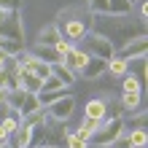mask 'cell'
I'll list each match as a JSON object with an SVG mask.
<instances>
[{"label": "cell", "mask_w": 148, "mask_h": 148, "mask_svg": "<svg viewBox=\"0 0 148 148\" xmlns=\"http://www.w3.org/2000/svg\"><path fill=\"white\" fill-rule=\"evenodd\" d=\"M92 32H97V35H102L105 40H110V46L119 51L121 46H127L129 40L145 35V22L143 19H132V14L129 16L100 14V16H92Z\"/></svg>", "instance_id": "obj_1"}, {"label": "cell", "mask_w": 148, "mask_h": 148, "mask_svg": "<svg viewBox=\"0 0 148 148\" xmlns=\"http://www.w3.org/2000/svg\"><path fill=\"white\" fill-rule=\"evenodd\" d=\"M57 30L67 43H75L86 38V32L92 30V14L84 11V8H62L57 14Z\"/></svg>", "instance_id": "obj_2"}, {"label": "cell", "mask_w": 148, "mask_h": 148, "mask_svg": "<svg viewBox=\"0 0 148 148\" xmlns=\"http://www.w3.org/2000/svg\"><path fill=\"white\" fill-rule=\"evenodd\" d=\"M0 38H11L24 43V24L19 11H3L0 8Z\"/></svg>", "instance_id": "obj_3"}, {"label": "cell", "mask_w": 148, "mask_h": 148, "mask_svg": "<svg viewBox=\"0 0 148 148\" xmlns=\"http://www.w3.org/2000/svg\"><path fill=\"white\" fill-rule=\"evenodd\" d=\"M121 132H124V121L121 119H105V121H100V127L92 132L89 143L92 145H110Z\"/></svg>", "instance_id": "obj_4"}, {"label": "cell", "mask_w": 148, "mask_h": 148, "mask_svg": "<svg viewBox=\"0 0 148 148\" xmlns=\"http://www.w3.org/2000/svg\"><path fill=\"white\" fill-rule=\"evenodd\" d=\"M5 102H8L14 110H19L22 116H27V113L43 108L40 102H38V94H30V92H24V89H14V92H8V94H5Z\"/></svg>", "instance_id": "obj_5"}, {"label": "cell", "mask_w": 148, "mask_h": 148, "mask_svg": "<svg viewBox=\"0 0 148 148\" xmlns=\"http://www.w3.org/2000/svg\"><path fill=\"white\" fill-rule=\"evenodd\" d=\"M84 43H86V54L89 57H97V59H108L110 57H116V49L110 46V40H105L102 35H97V32H86V38H84Z\"/></svg>", "instance_id": "obj_6"}, {"label": "cell", "mask_w": 148, "mask_h": 148, "mask_svg": "<svg viewBox=\"0 0 148 148\" xmlns=\"http://www.w3.org/2000/svg\"><path fill=\"white\" fill-rule=\"evenodd\" d=\"M73 110H75V97L73 94H65V97H59L54 105H49V119H57V121H67L73 116Z\"/></svg>", "instance_id": "obj_7"}, {"label": "cell", "mask_w": 148, "mask_h": 148, "mask_svg": "<svg viewBox=\"0 0 148 148\" xmlns=\"http://www.w3.org/2000/svg\"><path fill=\"white\" fill-rule=\"evenodd\" d=\"M86 62H89V54H86L84 49H78V46H73V49L62 57V65L67 67V70H73L75 75L84 70V65H86Z\"/></svg>", "instance_id": "obj_8"}, {"label": "cell", "mask_w": 148, "mask_h": 148, "mask_svg": "<svg viewBox=\"0 0 148 148\" xmlns=\"http://www.w3.org/2000/svg\"><path fill=\"white\" fill-rule=\"evenodd\" d=\"M145 51H148V40H145V35H143V38L129 40L127 46H121V49L116 51V57H121V59H137V57H145Z\"/></svg>", "instance_id": "obj_9"}, {"label": "cell", "mask_w": 148, "mask_h": 148, "mask_svg": "<svg viewBox=\"0 0 148 148\" xmlns=\"http://www.w3.org/2000/svg\"><path fill=\"white\" fill-rule=\"evenodd\" d=\"M30 143H32V127L22 121L16 132H11V137H8V148H30Z\"/></svg>", "instance_id": "obj_10"}, {"label": "cell", "mask_w": 148, "mask_h": 148, "mask_svg": "<svg viewBox=\"0 0 148 148\" xmlns=\"http://www.w3.org/2000/svg\"><path fill=\"white\" fill-rule=\"evenodd\" d=\"M105 73H108V62L105 59H97V57H89V62H86L84 70H81V75L89 78V81H94V78L105 75Z\"/></svg>", "instance_id": "obj_11"}, {"label": "cell", "mask_w": 148, "mask_h": 148, "mask_svg": "<svg viewBox=\"0 0 148 148\" xmlns=\"http://www.w3.org/2000/svg\"><path fill=\"white\" fill-rule=\"evenodd\" d=\"M16 81H19V89L30 92V94H38V92H40V86H43L40 78H38V75H32V73H27V70H22V65H19V75H16Z\"/></svg>", "instance_id": "obj_12"}, {"label": "cell", "mask_w": 148, "mask_h": 148, "mask_svg": "<svg viewBox=\"0 0 148 148\" xmlns=\"http://www.w3.org/2000/svg\"><path fill=\"white\" fill-rule=\"evenodd\" d=\"M30 54H32V57H38L40 62H46V65H57V62H62V57L57 54V49H54V46H40V43H35Z\"/></svg>", "instance_id": "obj_13"}, {"label": "cell", "mask_w": 148, "mask_h": 148, "mask_svg": "<svg viewBox=\"0 0 148 148\" xmlns=\"http://www.w3.org/2000/svg\"><path fill=\"white\" fill-rule=\"evenodd\" d=\"M121 121H124V132H135V129H145V121H148V116H145V108L135 110V113H129V116H124Z\"/></svg>", "instance_id": "obj_14"}, {"label": "cell", "mask_w": 148, "mask_h": 148, "mask_svg": "<svg viewBox=\"0 0 148 148\" xmlns=\"http://www.w3.org/2000/svg\"><path fill=\"white\" fill-rule=\"evenodd\" d=\"M84 119L105 121V100H100V97L89 100V102H86V108H84Z\"/></svg>", "instance_id": "obj_15"}, {"label": "cell", "mask_w": 148, "mask_h": 148, "mask_svg": "<svg viewBox=\"0 0 148 148\" xmlns=\"http://www.w3.org/2000/svg\"><path fill=\"white\" fill-rule=\"evenodd\" d=\"M119 102L124 108V113H135V110L143 108V92H124Z\"/></svg>", "instance_id": "obj_16"}, {"label": "cell", "mask_w": 148, "mask_h": 148, "mask_svg": "<svg viewBox=\"0 0 148 148\" xmlns=\"http://www.w3.org/2000/svg\"><path fill=\"white\" fill-rule=\"evenodd\" d=\"M59 38H62V35H59L57 24H46V27L38 32V40H35V43H40V46H54Z\"/></svg>", "instance_id": "obj_17"}, {"label": "cell", "mask_w": 148, "mask_h": 148, "mask_svg": "<svg viewBox=\"0 0 148 148\" xmlns=\"http://www.w3.org/2000/svg\"><path fill=\"white\" fill-rule=\"evenodd\" d=\"M132 3L129 0H108V16H129Z\"/></svg>", "instance_id": "obj_18"}, {"label": "cell", "mask_w": 148, "mask_h": 148, "mask_svg": "<svg viewBox=\"0 0 148 148\" xmlns=\"http://www.w3.org/2000/svg\"><path fill=\"white\" fill-rule=\"evenodd\" d=\"M51 75H57L59 81H62L65 86H70V84H75V73L73 70H67V67L62 65V62H57V65H51Z\"/></svg>", "instance_id": "obj_19"}, {"label": "cell", "mask_w": 148, "mask_h": 148, "mask_svg": "<svg viewBox=\"0 0 148 148\" xmlns=\"http://www.w3.org/2000/svg\"><path fill=\"white\" fill-rule=\"evenodd\" d=\"M97 127H100V121H94V119H84L81 124L75 127V135L81 137V140H86V143H89V137H92V132H94Z\"/></svg>", "instance_id": "obj_20"}, {"label": "cell", "mask_w": 148, "mask_h": 148, "mask_svg": "<svg viewBox=\"0 0 148 148\" xmlns=\"http://www.w3.org/2000/svg\"><path fill=\"white\" fill-rule=\"evenodd\" d=\"M0 49L5 51V57H19L22 51H24V43L11 40V38H0Z\"/></svg>", "instance_id": "obj_21"}, {"label": "cell", "mask_w": 148, "mask_h": 148, "mask_svg": "<svg viewBox=\"0 0 148 148\" xmlns=\"http://www.w3.org/2000/svg\"><path fill=\"white\" fill-rule=\"evenodd\" d=\"M0 124H3V129L8 132V137H11V132H16V127L22 124V113L11 108V113H8V116H5L3 121H0Z\"/></svg>", "instance_id": "obj_22"}, {"label": "cell", "mask_w": 148, "mask_h": 148, "mask_svg": "<svg viewBox=\"0 0 148 148\" xmlns=\"http://www.w3.org/2000/svg\"><path fill=\"white\" fill-rule=\"evenodd\" d=\"M108 73H110V75L124 78V75H127V59H121V57H110V59H108Z\"/></svg>", "instance_id": "obj_23"}, {"label": "cell", "mask_w": 148, "mask_h": 148, "mask_svg": "<svg viewBox=\"0 0 148 148\" xmlns=\"http://www.w3.org/2000/svg\"><path fill=\"white\" fill-rule=\"evenodd\" d=\"M49 119V113H46V108H38V110H32V113H27V116H22V121L27 127H38V124H43V121Z\"/></svg>", "instance_id": "obj_24"}, {"label": "cell", "mask_w": 148, "mask_h": 148, "mask_svg": "<svg viewBox=\"0 0 148 148\" xmlns=\"http://www.w3.org/2000/svg\"><path fill=\"white\" fill-rule=\"evenodd\" d=\"M65 94H67V89H59V92H38V102L46 108V105H54V102L59 97H65Z\"/></svg>", "instance_id": "obj_25"}, {"label": "cell", "mask_w": 148, "mask_h": 148, "mask_svg": "<svg viewBox=\"0 0 148 148\" xmlns=\"http://www.w3.org/2000/svg\"><path fill=\"white\" fill-rule=\"evenodd\" d=\"M127 135H129L132 148H145L148 145V132H145V129H135V132H127Z\"/></svg>", "instance_id": "obj_26"}, {"label": "cell", "mask_w": 148, "mask_h": 148, "mask_svg": "<svg viewBox=\"0 0 148 148\" xmlns=\"http://www.w3.org/2000/svg\"><path fill=\"white\" fill-rule=\"evenodd\" d=\"M127 113H124V108H121V102L116 100V102H105V119H124Z\"/></svg>", "instance_id": "obj_27"}, {"label": "cell", "mask_w": 148, "mask_h": 148, "mask_svg": "<svg viewBox=\"0 0 148 148\" xmlns=\"http://www.w3.org/2000/svg\"><path fill=\"white\" fill-rule=\"evenodd\" d=\"M86 11H89L92 16L108 14V0H86Z\"/></svg>", "instance_id": "obj_28"}, {"label": "cell", "mask_w": 148, "mask_h": 148, "mask_svg": "<svg viewBox=\"0 0 148 148\" xmlns=\"http://www.w3.org/2000/svg\"><path fill=\"white\" fill-rule=\"evenodd\" d=\"M59 89H67V86L59 81L57 75H49L46 81H43V86H40V92H59Z\"/></svg>", "instance_id": "obj_29"}, {"label": "cell", "mask_w": 148, "mask_h": 148, "mask_svg": "<svg viewBox=\"0 0 148 148\" xmlns=\"http://www.w3.org/2000/svg\"><path fill=\"white\" fill-rule=\"evenodd\" d=\"M124 92H143V81H137L135 75H124Z\"/></svg>", "instance_id": "obj_30"}, {"label": "cell", "mask_w": 148, "mask_h": 148, "mask_svg": "<svg viewBox=\"0 0 148 148\" xmlns=\"http://www.w3.org/2000/svg\"><path fill=\"white\" fill-rule=\"evenodd\" d=\"M65 148H89V143L81 140L75 132H67V140H65Z\"/></svg>", "instance_id": "obj_31"}, {"label": "cell", "mask_w": 148, "mask_h": 148, "mask_svg": "<svg viewBox=\"0 0 148 148\" xmlns=\"http://www.w3.org/2000/svg\"><path fill=\"white\" fill-rule=\"evenodd\" d=\"M110 148H132V143H129V135H127V132H121L116 140L110 143Z\"/></svg>", "instance_id": "obj_32"}, {"label": "cell", "mask_w": 148, "mask_h": 148, "mask_svg": "<svg viewBox=\"0 0 148 148\" xmlns=\"http://www.w3.org/2000/svg\"><path fill=\"white\" fill-rule=\"evenodd\" d=\"M54 49H57V54H59V57H65V54H67V51H70V49H73V43H67L65 38H59V40L54 43Z\"/></svg>", "instance_id": "obj_33"}, {"label": "cell", "mask_w": 148, "mask_h": 148, "mask_svg": "<svg viewBox=\"0 0 148 148\" xmlns=\"http://www.w3.org/2000/svg\"><path fill=\"white\" fill-rule=\"evenodd\" d=\"M19 5H22V0H0L3 11H19Z\"/></svg>", "instance_id": "obj_34"}, {"label": "cell", "mask_w": 148, "mask_h": 148, "mask_svg": "<svg viewBox=\"0 0 148 148\" xmlns=\"http://www.w3.org/2000/svg\"><path fill=\"white\" fill-rule=\"evenodd\" d=\"M8 113H11V105H8V102L3 100V102H0V121H3V119L8 116Z\"/></svg>", "instance_id": "obj_35"}, {"label": "cell", "mask_w": 148, "mask_h": 148, "mask_svg": "<svg viewBox=\"0 0 148 148\" xmlns=\"http://www.w3.org/2000/svg\"><path fill=\"white\" fill-rule=\"evenodd\" d=\"M137 3H140V19L145 22L148 19V5H145V0H137Z\"/></svg>", "instance_id": "obj_36"}, {"label": "cell", "mask_w": 148, "mask_h": 148, "mask_svg": "<svg viewBox=\"0 0 148 148\" xmlns=\"http://www.w3.org/2000/svg\"><path fill=\"white\" fill-rule=\"evenodd\" d=\"M3 145H8V132L3 129V124H0V148H3Z\"/></svg>", "instance_id": "obj_37"}, {"label": "cell", "mask_w": 148, "mask_h": 148, "mask_svg": "<svg viewBox=\"0 0 148 148\" xmlns=\"http://www.w3.org/2000/svg\"><path fill=\"white\" fill-rule=\"evenodd\" d=\"M5 59H8V57H5V51L0 49V67H3V62H5Z\"/></svg>", "instance_id": "obj_38"}, {"label": "cell", "mask_w": 148, "mask_h": 148, "mask_svg": "<svg viewBox=\"0 0 148 148\" xmlns=\"http://www.w3.org/2000/svg\"><path fill=\"white\" fill-rule=\"evenodd\" d=\"M3 100H5V92H0V102H3Z\"/></svg>", "instance_id": "obj_39"}, {"label": "cell", "mask_w": 148, "mask_h": 148, "mask_svg": "<svg viewBox=\"0 0 148 148\" xmlns=\"http://www.w3.org/2000/svg\"><path fill=\"white\" fill-rule=\"evenodd\" d=\"M129 3H132V5H135V3H137V0H129Z\"/></svg>", "instance_id": "obj_40"}, {"label": "cell", "mask_w": 148, "mask_h": 148, "mask_svg": "<svg viewBox=\"0 0 148 148\" xmlns=\"http://www.w3.org/2000/svg\"><path fill=\"white\" fill-rule=\"evenodd\" d=\"M3 148H8V145H3Z\"/></svg>", "instance_id": "obj_41"}]
</instances>
